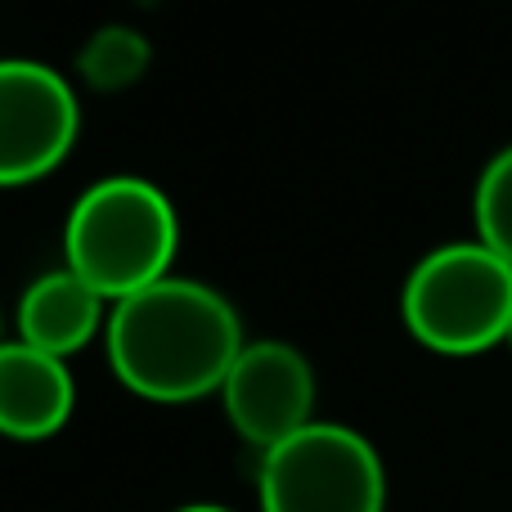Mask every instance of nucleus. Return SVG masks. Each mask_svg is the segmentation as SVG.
<instances>
[{"instance_id": "nucleus-12", "label": "nucleus", "mask_w": 512, "mask_h": 512, "mask_svg": "<svg viewBox=\"0 0 512 512\" xmlns=\"http://www.w3.org/2000/svg\"><path fill=\"white\" fill-rule=\"evenodd\" d=\"M508 346H512V328H508Z\"/></svg>"}, {"instance_id": "nucleus-9", "label": "nucleus", "mask_w": 512, "mask_h": 512, "mask_svg": "<svg viewBox=\"0 0 512 512\" xmlns=\"http://www.w3.org/2000/svg\"><path fill=\"white\" fill-rule=\"evenodd\" d=\"M472 216H477V243H486L512 265V144L486 162L477 198H472Z\"/></svg>"}, {"instance_id": "nucleus-8", "label": "nucleus", "mask_w": 512, "mask_h": 512, "mask_svg": "<svg viewBox=\"0 0 512 512\" xmlns=\"http://www.w3.org/2000/svg\"><path fill=\"white\" fill-rule=\"evenodd\" d=\"M99 324H104V297L86 279H77L68 265L41 274L18 301L23 342L45 355H59V360L77 355L99 333Z\"/></svg>"}, {"instance_id": "nucleus-1", "label": "nucleus", "mask_w": 512, "mask_h": 512, "mask_svg": "<svg viewBox=\"0 0 512 512\" xmlns=\"http://www.w3.org/2000/svg\"><path fill=\"white\" fill-rule=\"evenodd\" d=\"M243 355L239 310L194 279H162L117 301L108 315V360L126 391L185 405L221 391Z\"/></svg>"}, {"instance_id": "nucleus-5", "label": "nucleus", "mask_w": 512, "mask_h": 512, "mask_svg": "<svg viewBox=\"0 0 512 512\" xmlns=\"http://www.w3.org/2000/svg\"><path fill=\"white\" fill-rule=\"evenodd\" d=\"M81 108L72 86L36 59H0V185L41 180L72 153Z\"/></svg>"}, {"instance_id": "nucleus-4", "label": "nucleus", "mask_w": 512, "mask_h": 512, "mask_svg": "<svg viewBox=\"0 0 512 512\" xmlns=\"http://www.w3.org/2000/svg\"><path fill=\"white\" fill-rule=\"evenodd\" d=\"M261 512H387V468L360 432L310 423L261 454Z\"/></svg>"}, {"instance_id": "nucleus-6", "label": "nucleus", "mask_w": 512, "mask_h": 512, "mask_svg": "<svg viewBox=\"0 0 512 512\" xmlns=\"http://www.w3.org/2000/svg\"><path fill=\"white\" fill-rule=\"evenodd\" d=\"M234 432L274 450L315 423V369L288 342H248L221 387Z\"/></svg>"}, {"instance_id": "nucleus-11", "label": "nucleus", "mask_w": 512, "mask_h": 512, "mask_svg": "<svg viewBox=\"0 0 512 512\" xmlns=\"http://www.w3.org/2000/svg\"><path fill=\"white\" fill-rule=\"evenodd\" d=\"M176 512H234V508H221V504H185V508H176Z\"/></svg>"}, {"instance_id": "nucleus-2", "label": "nucleus", "mask_w": 512, "mask_h": 512, "mask_svg": "<svg viewBox=\"0 0 512 512\" xmlns=\"http://www.w3.org/2000/svg\"><path fill=\"white\" fill-rule=\"evenodd\" d=\"M180 221L171 198L140 176H108L72 203L63 256L99 297L126 301L167 279Z\"/></svg>"}, {"instance_id": "nucleus-3", "label": "nucleus", "mask_w": 512, "mask_h": 512, "mask_svg": "<svg viewBox=\"0 0 512 512\" xmlns=\"http://www.w3.org/2000/svg\"><path fill=\"white\" fill-rule=\"evenodd\" d=\"M400 315L436 355L490 351L512 328V265L486 243H445L405 279Z\"/></svg>"}, {"instance_id": "nucleus-7", "label": "nucleus", "mask_w": 512, "mask_h": 512, "mask_svg": "<svg viewBox=\"0 0 512 512\" xmlns=\"http://www.w3.org/2000/svg\"><path fill=\"white\" fill-rule=\"evenodd\" d=\"M77 387L68 360L27 342H0V436L45 441L72 418Z\"/></svg>"}, {"instance_id": "nucleus-10", "label": "nucleus", "mask_w": 512, "mask_h": 512, "mask_svg": "<svg viewBox=\"0 0 512 512\" xmlns=\"http://www.w3.org/2000/svg\"><path fill=\"white\" fill-rule=\"evenodd\" d=\"M144 63H149V45L135 32H126V27L99 32L95 41L86 45V54H81V72L104 90H117V86H126V81H135L144 72Z\"/></svg>"}]
</instances>
